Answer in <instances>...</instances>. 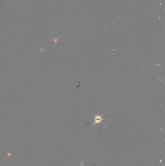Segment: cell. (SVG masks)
<instances>
[{
	"instance_id": "1",
	"label": "cell",
	"mask_w": 165,
	"mask_h": 166,
	"mask_svg": "<svg viewBox=\"0 0 165 166\" xmlns=\"http://www.w3.org/2000/svg\"><path fill=\"white\" fill-rule=\"evenodd\" d=\"M94 123H93V124L92 125V126H93V125H94L95 124H98L99 123H101L102 124L104 125V126H106L103 123H102V121L104 119L103 117H102L103 116H100V115L95 116V115H94Z\"/></svg>"
}]
</instances>
